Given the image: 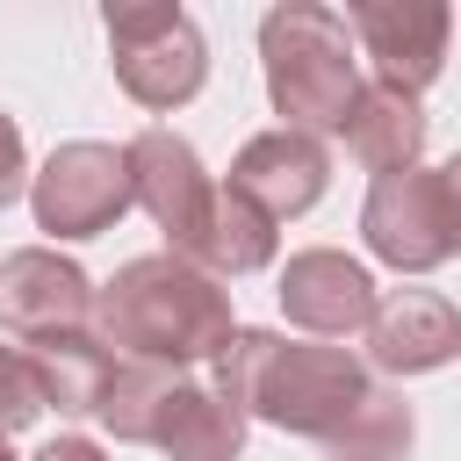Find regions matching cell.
Listing matches in <instances>:
<instances>
[{
	"instance_id": "1",
	"label": "cell",
	"mask_w": 461,
	"mask_h": 461,
	"mask_svg": "<svg viewBox=\"0 0 461 461\" xmlns=\"http://www.w3.org/2000/svg\"><path fill=\"white\" fill-rule=\"evenodd\" d=\"M230 288L173 252H144L130 259L101 295H94V339L115 353V360H137V367H194V360H216L230 346Z\"/></svg>"
},
{
	"instance_id": "2",
	"label": "cell",
	"mask_w": 461,
	"mask_h": 461,
	"mask_svg": "<svg viewBox=\"0 0 461 461\" xmlns=\"http://www.w3.org/2000/svg\"><path fill=\"white\" fill-rule=\"evenodd\" d=\"M375 375L346 346H288L281 331H230L216 353V396L238 418H267L303 439H339L346 418L367 403Z\"/></svg>"
},
{
	"instance_id": "3",
	"label": "cell",
	"mask_w": 461,
	"mask_h": 461,
	"mask_svg": "<svg viewBox=\"0 0 461 461\" xmlns=\"http://www.w3.org/2000/svg\"><path fill=\"white\" fill-rule=\"evenodd\" d=\"M259 58H267V101L281 115V130H339L360 72H353V29L331 7L288 0L259 22Z\"/></svg>"
},
{
	"instance_id": "4",
	"label": "cell",
	"mask_w": 461,
	"mask_h": 461,
	"mask_svg": "<svg viewBox=\"0 0 461 461\" xmlns=\"http://www.w3.org/2000/svg\"><path fill=\"white\" fill-rule=\"evenodd\" d=\"M360 230H367V252L389 259L396 274L461 259V151L439 166H403V173L375 180Z\"/></svg>"
},
{
	"instance_id": "5",
	"label": "cell",
	"mask_w": 461,
	"mask_h": 461,
	"mask_svg": "<svg viewBox=\"0 0 461 461\" xmlns=\"http://www.w3.org/2000/svg\"><path fill=\"white\" fill-rule=\"evenodd\" d=\"M108 50H115V79L137 108H180L202 94L209 79V43L180 7H108Z\"/></svg>"
},
{
	"instance_id": "6",
	"label": "cell",
	"mask_w": 461,
	"mask_h": 461,
	"mask_svg": "<svg viewBox=\"0 0 461 461\" xmlns=\"http://www.w3.org/2000/svg\"><path fill=\"white\" fill-rule=\"evenodd\" d=\"M122 158H130V187H137V202H144L151 223L166 230V252H173V259H194V245L209 238V223H216V209H223V187L202 173L194 144L151 122L144 137L122 144Z\"/></svg>"
},
{
	"instance_id": "7",
	"label": "cell",
	"mask_w": 461,
	"mask_h": 461,
	"mask_svg": "<svg viewBox=\"0 0 461 461\" xmlns=\"http://www.w3.org/2000/svg\"><path fill=\"white\" fill-rule=\"evenodd\" d=\"M29 202H36V230L50 238H94L108 230L137 187H130V158L115 144H58L43 158V173H29Z\"/></svg>"
},
{
	"instance_id": "8",
	"label": "cell",
	"mask_w": 461,
	"mask_h": 461,
	"mask_svg": "<svg viewBox=\"0 0 461 461\" xmlns=\"http://www.w3.org/2000/svg\"><path fill=\"white\" fill-rule=\"evenodd\" d=\"M0 331L36 353V346H58L72 331H94V281L50 252V245H22L0 259Z\"/></svg>"
},
{
	"instance_id": "9",
	"label": "cell",
	"mask_w": 461,
	"mask_h": 461,
	"mask_svg": "<svg viewBox=\"0 0 461 461\" xmlns=\"http://www.w3.org/2000/svg\"><path fill=\"white\" fill-rule=\"evenodd\" d=\"M346 29H353L360 50L375 58L382 86L425 94V86L447 72L454 7H439V0H360V7H346Z\"/></svg>"
},
{
	"instance_id": "10",
	"label": "cell",
	"mask_w": 461,
	"mask_h": 461,
	"mask_svg": "<svg viewBox=\"0 0 461 461\" xmlns=\"http://www.w3.org/2000/svg\"><path fill=\"white\" fill-rule=\"evenodd\" d=\"M324 180H331V151L317 137H303V130H259L230 158V180L223 187L238 202H252L267 223H281V216H303L324 194Z\"/></svg>"
},
{
	"instance_id": "11",
	"label": "cell",
	"mask_w": 461,
	"mask_h": 461,
	"mask_svg": "<svg viewBox=\"0 0 461 461\" xmlns=\"http://www.w3.org/2000/svg\"><path fill=\"white\" fill-rule=\"evenodd\" d=\"M281 310H288V324H303L317 339H346V331H367L375 281H367L360 259H346L331 245H310L281 267Z\"/></svg>"
},
{
	"instance_id": "12",
	"label": "cell",
	"mask_w": 461,
	"mask_h": 461,
	"mask_svg": "<svg viewBox=\"0 0 461 461\" xmlns=\"http://www.w3.org/2000/svg\"><path fill=\"white\" fill-rule=\"evenodd\" d=\"M461 353V310L432 288H396L367 317V360L382 375H432Z\"/></svg>"
},
{
	"instance_id": "13",
	"label": "cell",
	"mask_w": 461,
	"mask_h": 461,
	"mask_svg": "<svg viewBox=\"0 0 461 461\" xmlns=\"http://www.w3.org/2000/svg\"><path fill=\"white\" fill-rule=\"evenodd\" d=\"M346 151H353V166H367L375 180H389V173H403V166H418V151H425V108H418V94H403V86H360L353 94V108H346Z\"/></svg>"
},
{
	"instance_id": "14",
	"label": "cell",
	"mask_w": 461,
	"mask_h": 461,
	"mask_svg": "<svg viewBox=\"0 0 461 461\" xmlns=\"http://www.w3.org/2000/svg\"><path fill=\"white\" fill-rule=\"evenodd\" d=\"M144 447H158V454H173V461H238V454H245V418H238L216 389L173 382V389L158 396V411H151Z\"/></svg>"
},
{
	"instance_id": "15",
	"label": "cell",
	"mask_w": 461,
	"mask_h": 461,
	"mask_svg": "<svg viewBox=\"0 0 461 461\" xmlns=\"http://www.w3.org/2000/svg\"><path fill=\"white\" fill-rule=\"evenodd\" d=\"M29 360H36L43 403H58L65 418H94L101 396H108V382H115V367H122L94 331H72V339H58V346H36Z\"/></svg>"
},
{
	"instance_id": "16",
	"label": "cell",
	"mask_w": 461,
	"mask_h": 461,
	"mask_svg": "<svg viewBox=\"0 0 461 461\" xmlns=\"http://www.w3.org/2000/svg\"><path fill=\"white\" fill-rule=\"evenodd\" d=\"M411 439H418V418H411V403L396 396V389H367V403L346 418V432L331 439V461H403L411 454Z\"/></svg>"
},
{
	"instance_id": "17",
	"label": "cell",
	"mask_w": 461,
	"mask_h": 461,
	"mask_svg": "<svg viewBox=\"0 0 461 461\" xmlns=\"http://www.w3.org/2000/svg\"><path fill=\"white\" fill-rule=\"evenodd\" d=\"M166 389H173V375H166V367H137V360H122L94 418H101L115 439L144 447V432H151V411H158V396H166Z\"/></svg>"
},
{
	"instance_id": "18",
	"label": "cell",
	"mask_w": 461,
	"mask_h": 461,
	"mask_svg": "<svg viewBox=\"0 0 461 461\" xmlns=\"http://www.w3.org/2000/svg\"><path fill=\"white\" fill-rule=\"evenodd\" d=\"M43 411V382H36V360L22 346H0V439L22 432L29 418Z\"/></svg>"
},
{
	"instance_id": "19",
	"label": "cell",
	"mask_w": 461,
	"mask_h": 461,
	"mask_svg": "<svg viewBox=\"0 0 461 461\" xmlns=\"http://www.w3.org/2000/svg\"><path fill=\"white\" fill-rule=\"evenodd\" d=\"M22 187H29V151H22V130H14V115H0V209H7Z\"/></svg>"
},
{
	"instance_id": "20",
	"label": "cell",
	"mask_w": 461,
	"mask_h": 461,
	"mask_svg": "<svg viewBox=\"0 0 461 461\" xmlns=\"http://www.w3.org/2000/svg\"><path fill=\"white\" fill-rule=\"evenodd\" d=\"M36 461H101V447H94V439H50Z\"/></svg>"
},
{
	"instance_id": "21",
	"label": "cell",
	"mask_w": 461,
	"mask_h": 461,
	"mask_svg": "<svg viewBox=\"0 0 461 461\" xmlns=\"http://www.w3.org/2000/svg\"><path fill=\"white\" fill-rule=\"evenodd\" d=\"M0 461H14V454H7V439H0Z\"/></svg>"
}]
</instances>
